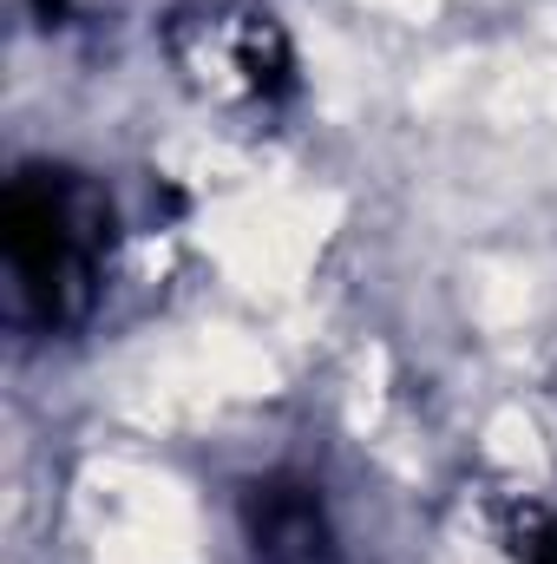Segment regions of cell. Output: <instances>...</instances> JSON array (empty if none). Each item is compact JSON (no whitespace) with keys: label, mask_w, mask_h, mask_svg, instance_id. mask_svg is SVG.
I'll return each instance as SVG.
<instances>
[{"label":"cell","mask_w":557,"mask_h":564,"mask_svg":"<svg viewBox=\"0 0 557 564\" xmlns=\"http://www.w3.org/2000/svg\"><path fill=\"white\" fill-rule=\"evenodd\" d=\"M177 53H184L190 79L204 93H217V99H263L282 66L270 13H237V7H204L184 26Z\"/></svg>","instance_id":"obj_1"}]
</instances>
